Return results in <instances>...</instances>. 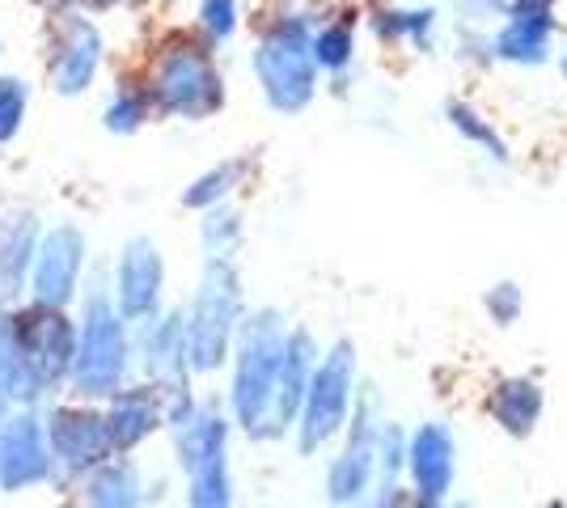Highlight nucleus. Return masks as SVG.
Masks as SVG:
<instances>
[{
  "label": "nucleus",
  "instance_id": "10",
  "mask_svg": "<svg viewBox=\"0 0 567 508\" xmlns=\"http://www.w3.org/2000/svg\"><path fill=\"white\" fill-rule=\"evenodd\" d=\"M445 115H450L453 132H457L462 141H471L474 148H483L492 162H508V145H504V136H499L496 127L483 120L474 106H466V102H450V106H445Z\"/></svg>",
  "mask_w": 567,
  "mask_h": 508
},
{
  "label": "nucleus",
  "instance_id": "13",
  "mask_svg": "<svg viewBox=\"0 0 567 508\" xmlns=\"http://www.w3.org/2000/svg\"><path fill=\"white\" fill-rule=\"evenodd\" d=\"M432 22H436L432 9H420V13H381L378 34H385V39H424Z\"/></svg>",
  "mask_w": 567,
  "mask_h": 508
},
{
  "label": "nucleus",
  "instance_id": "17",
  "mask_svg": "<svg viewBox=\"0 0 567 508\" xmlns=\"http://www.w3.org/2000/svg\"><path fill=\"white\" fill-rule=\"evenodd\" d=\"M90 9H111V4H123V0H85Z\"/></svg>",
  "mask_w": 567,
  "mask_h": 508
},
{
  "label": "nucleus",
  "instance_id": "6",
  "mask_svg": "<svg viewBox=\"0 0 567 508\" xmlns=\"http://www.w3.org/2000/svg\"><path fill=\"white\" fill-rule=\"evenodd\" d=\"M406 487L424 508H441L457 479V436L450 424L427 419L406 436Z\"/></svg>",
  "mask_w": 567,
  "mask_h": 508
},
{
  "label": "nucleus",
  "instance_id": "8",
  "mask_svg": "<svg viewBox=\"0 0 567 508\" xmlns=\"http://www.w3.org/2000/svg\"><path fill=\"white\" fill-rule=\"evenodd\" d=\"M546 412V390L534 377H504L492 398H487V415L499 424V433L525 440L538 428V419Z\"/></svg>",
  "mask_w": 567,
  "mask_h": 508
},
{
  "label": "nucleus",
  "instance_id": "3",
  "mask_svg": "<svg viewBox=\"0 0 567 508\" xmlns=\"http://www.w3.org/2000/svg\"><path fill=\"white\" fill-rule=\"evenodd\" d=\"M355 348L352 343H334L322 361L309 373L306 398L297 412V433H301V449L318 454L327 440L348 428V415L355 403Z\"/></svg>",
  "mask_w": 567,
  "mask_h": 508
},
{
  "label": "nucleus",
  "instance_id": "14",
  "mask_svg": "<svg viewBox=\"0 0 567 508\" xmlns=\"http://www.w3.org/2000/svg\"><path fill=\"white\" fill-rule=\"evenodd\" d=\"M199 22H204V30L213 34L216 43L229 39V34L237 30V0H204Z\"/></svg>",
  "mask_w": 567,
  "mask_h": 508
},
{
  "label": "nucleus",
  "instance_id": "4",
  "mask_svg": "<svg viewBox=\"0 0 567 508\" xmlns=\"http://www.w3.org/2000/svg\"><path fill=\"white\" fill-rule=\"evenodd\" d=\"M348 419H352V428H348V440H343L339 458L331 462L327 491H331L334 505L355 508L369 496L373 479H378V445H381V428H385L378 390H360Z\"/></svg>",
  "mask_w": 567,
  "mask_h": 508
},
{
  "label": "nucleus",
  "instance_id": "15",
  "mask_svg": "<svg viewBox=\"0 0 567 508\" xmlns=\"http://www.w3.org/2000/svg\"><path fill=\"white\" fill-rule=\"evenodd\" d=\"M237 174H241L237 166H220V169H213L208 178H199V183L190 187L187 204H216V199H225V195H229V187L237 183Z\"/></svg>",
  "mask_w": 567,
  "mask_h": 508
},
{
  "label": "nucleus",
  "instance_id": "12",
  "mask_svg": "<svg viewBox=\"0 0 567 508\" xmlns=\"http://www.w3.org/2000/svg\"><path fill=\"white\" fill-rule=\"evenodd\" d=\"M483 305H487V314H492L496 326H513L520 318V310H525V292H520V284H513V280H499L496 289H487Z\"/></svg>",
  "mask_w": 567,
  "mask_h": 508
},
{
  "label": "nucleus",
  "instance_id": "1",
  "mask_svg": "<svg viewBox=\"0 0 567 508\" xmlns=\"http://www.w3.org/2000/svg\"><path fill=\"white\" fill-rule=\"evenodd\" d=\"M284 326L271 314L255 318L241 335L237 348V382H234V407L237 419L255 436H276L271 407H276V382L284 364Z\"/></svg>",
  "mask_w": 567,
  "mask_h": 508
},
{
  "label": "nucleus",
  "instance_id": "16",
  "mask_svg": "<svg viewBox=\"0 0 567 508\" xmlns=\"http://www.w3.org/2000/svg\"><path fill=\"white\" fill-rule=\"evenodd\" d=\"M141 115H144L141 97H118L115 106H111V123H115V127H136Z\"/></svg>",
  "mask_w": 567,
  "mask_h": 508
},
{
  "label": "nucleus",
  "instance_id": "7",
  "mask_svg": "<svg viewBox=\"0 0 567 508\" xmlns=\"http://www.w3.org/2000/svg\"><path fill=\"white\" fill-rule=\"evenodd\" d=\"M504 30L496 34V55L508 64H543L550 55V34H555V9L550 0H513Z\"/></svg>",
  "mask_w": 567,
  "mask_h": 508
},
{
  "label": "nucleus",
  "instance_id": "11",
  "mask_svg": "<svg viewBox=\"0 0 567 508\" xmlns=\"http://www.w3.org/2000/svg\"><path fill=\"white\" fill-rule=\"evenodd\" d=\"M352 51H355V43L348 25H327V30L313 34V64H318V69H331V73L348 69V64H352Z\"/></svg>",
  "mask_w": 567,
  "mask_h": 508
},
{
  "label": "nucleus",
  "instance_id": "18",
  "mask_svg": "<svg viewBox=\"0 0 567 508\" xmlns=\"http://www.w3.org/2000/svg\"><path fill=\"white\" fill-rule=\"evenodd\" d=\"M543 508H567V505H559V500H550V505H543Z\"/></svg>",
  "mask_w": 567,
  "mask_h": 508
},
{
  "label": "nucleus",
  "instance_id": "20",
  "mask_svg": "<svg viewBox=\"0 0 567 508\" xmlns=\"http://www.w3.org/2000/svg\"><path fill=\"white\" fill-rule=\"evenodd\" d=\"M564 76H567V51H564Z\"/></svg>",
  "mask_w": 567,
  "mask_h": 508
},
{
  "label": "nucleus",
  "instance_id": "5",
  "mask_svg": "<svg viewBox=\"0 0 567 508\" xmlns=\"http://www.w3.org/2000/svg\"><path fill=\"white\" fill-rule=\"evenodd\" d=\"M153 94L174 115H208L220 106V76L213 69V55L195 43H169L157 60Z\"/></svg>",
  "mask_w": 567,
  "mask_h": 508
},
{
  "label": "nucleus",
  "instance_id": "9",
  "mask_svg": "<svg viewBox=\"0 0 567 508\" xmlns=\"http://www.w3.org/2000/svg\"><path fill=\"white\" fill-rule=\"evenodd\" d=\"M102 60V39L90 22H69V34H64V48H60V60H55V81L60 90H85L94 81V69Z\"/></svg>",
  "mask_w": 567,
  "mask_h": 508
},
{
  "label": "nucleus",
  "instance_id": "19",
  "mask_svg": "<svg viewBox=\"0 0 567 508\" xmlns=\"http://www.w3.org/2000/svg\"><path fill=\"white\" fill-rule=\"evenodd\" d=\"M441 508H471V505H450V500H445V505H441Z\"/></svg>",
  "mask_w": 567,
  "mask_h": 508
},
{
  "label": "nucleus",
  "instance_id": "2",
  "mask_svg": "<svg viewBox=\"0 0 567 508\" xmlns=\"http://www.w3.org/2000/svg\"><path fill=\"white\" fill-rule=\"evenodd\" d=\"M255 73L262 81V94L267 102L284 111V115H297L306 111L309 97H313V34L309 22L301 18H280L262 34L259 51H255Z\"/></svg>",
  "mask_w": 567,
  "mask_h": 508
}]
</instances>
